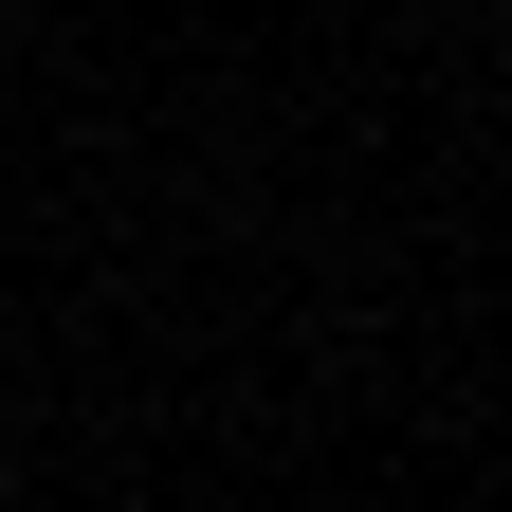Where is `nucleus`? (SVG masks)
<instances>
[]
</instances>
